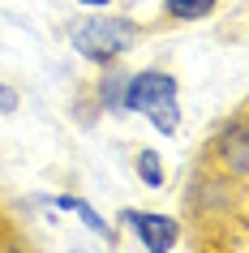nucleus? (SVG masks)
<instances>
[{
    "label": "nucleus",
    "instance_id": "1",
    "mask_svg": "<svg viewBox=\"0 0 249 253\" xmlns=\"http://www.w3.org/2000/svg\"><path fill=\"white\" fill-rule=\"evenodd\" d=\"M120 107L138 112L155 125L163 137L181 129V86L163 69H142V73H125V90H120Z\"/></svg>",
    "mask_w": 249,
    "mask_h": 253
},
{
    "label": "nucleus",
    "instance_id": "2",
    "mask_svg": "<svg viewBox=\"0 0 249 253\" xmlns=\"http://www.w3.org/2000/svg\"><path fill=\"white\" fill-rule=\"evenodd\" d=\"M150 26H138L133 17H78L69 22V43L73 52H82V60H91L99 69H112L125 52H133L146 39Z\"/></svg>",
    "mask_w": 249,
    "mask_h": 253
},
{
    "label": "nucleus",
    "instance_id": "3",
    "mask_svg": "<svg viewBox=\"0 0 249 253\" xmlns=\"http://www.w3.org/2000/svg\"><path fill=\"white\" fill-rule=\"evenodd\" d=\"M125 223L138 232L142 249H150V253H172L176 245H181V236H185V223H181V219H172V214L125 211Z\"/></svg>",
    "mask_w": 249,
    "mask_h": 253
},
{
    "label": "nucleus",
    "instance_id": "4",
    "mask_svg": "<svg viewBox=\"0 0 249 253\" xmlns=\"http://www.w3.org/2000/svg\"><path fill=\"white\" fill-rule=\"evenodd\" d=\"M219 9V0H163L159 4V26H185V22H206Z\"/></svg>",
    "mask_w": 249,
    "mask_h": 253
},
{
    "label": "nucleus",
    "instance_id": "5",
    "mask_svg": "<svg viewBox=\"0 0 249 253\" xmlns=\"http://www.w3.org/2000/svg\"><path fill=\"white\" fill-rule=\"evenodd\" d=\"M52 202L60 206V211H73L78 219H86V223H91V232H99L103 240H116V232H112V227L103 223V214H95V211H91V206H86L82 198H69V193H60V198H52Z\"/></svg>",
    "mask_w": 249,
    "mask_h": 253
},
{
    "label": "nucleus",
    "instance_id": "6",
    "mask_svg": "<svg viewBox=\"0 0 249 253\" xmlns=\"http://www.w3.org/2000/svg\"><path fill=\"white\" fill-rule=\"evenodd\" d=\"M0 253H35V245L22 236V227H17L4 211H0Z\"/></svg>",
    "mask_w": 249,
    "mask_h": 253
},
{
    "label": "nucleus",
    "instance_id": "7",
    "mask_svg": "<svg viewBox=\"0 0 249 253\" xmlns=\"http://www.w3.org/2000/svg\"><path fill=\"white\" fill-rule=\"evenodd\" d=\"M138 176H142V185H150V189L163 185V168H159L155 150H138Z\"/></svg>",
    "mask_w": 249,
    "mask_h": 253
},
{
    "label": "nucleus",
    "instance_id": "8",
    "mask_svg": "<svg viewBox=\"0 0 249 253\" xmlns=\"http://www.w3.org/2000/svg\"><path fill=\"white\" fill-rule=\"evenodd\" d=\"M17 107V90L13 86H0V112H13Z\"/></svg>",
    "mask_w": 249,
    "mask_h": 253
},
{
    "label": "nucleus",
    "instance_id": "9",
    "mask_svg": "<svg viewBox=\"0 0 249 253\" xmlns=\"http://www.w3.org/2000/svg\"><path fill=\"white\" fill-rule=\"evenodd\" d=\"M82 4H112V0H82Z\"/></svg>",
    "mask_w": 249,
    "mask_h": 253
}]
</instances>
